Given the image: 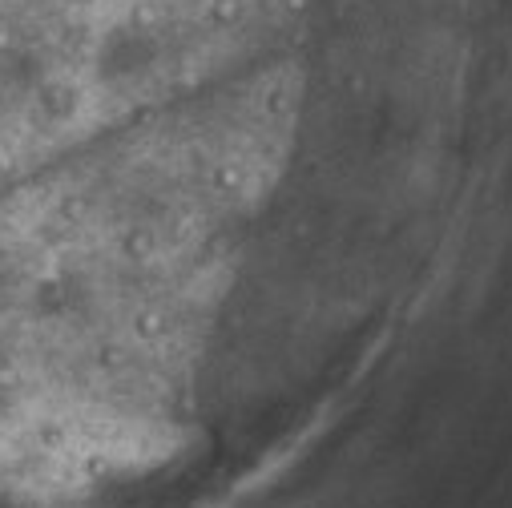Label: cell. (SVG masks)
I'll return each mask as SVG.
<instances>
[{"label":"cell","instance_id":"6da1fadb","mask_svg":"<svg viewBox=\"0 0 512 508\" xmlns=\"http://www.w3.org/2000/svg\"><path fill=\"white\" fill-rule=\"evenodd\" d=\"M154 65V37L142 29H113L97 45V73L109 85H121Z\"/></svg>","mask_w":512,"mask_h":508}]
</instances>
